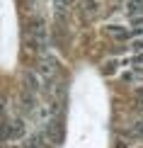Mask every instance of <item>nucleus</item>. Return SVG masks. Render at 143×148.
<instances>
[{"mask_svg": "<svg viewBox=\"0 0 143 148\" xmlns=\"http://www.w3.org/2000/svg\"><path fill=\"white\" fill-rule=\"evenodd\" d=\"M68 5H70V0H53V10H56V15H63V12L68 10Z\"/></svg>", "mask_w": 143, "mask_h": 148, "instance_id": "nucleus-5", "label": "nucleus"}, {"mask_svg": "<svg viewBox=\"0 0 143 148\" xmlns=\"http://www.w3.org/2000/svg\"><path fill=\"white\" fill-rule=\"evenodd\" d=\"M107 34L112 36V39H119V41H124V39H129V36H131V32H129L126 27H119V24L107 27Z\"/></svg>", "mask_w": 143, "mask_h": 148, "instance_id": "nucleus-1", "label": "nucleus"}, {"mask_svg": "<svg viewBox=\"0 0 143 148\" xmlns=\"http://www.w3.org/2000/svg\"><path fill=\"white\" fill-rule=\"evenodd\" d=\"M131 51H133V53H143V39L133 41V44H131Z\"/></svg>", "mask_w": 143, "mask_h": 148, "instance_id": "nucleus-10", "label": "nucleus"}, {"mask_svg": "<svg viewBox=\"0 0 143 148\" xmlns=\"http://www.w3.org/2000/svg\"><path fill=\"white\" fill-rule=\"evenodd\" d=\"M126 12H129V17L143 15V0H126Z\"/></svg>", "mask_w": 143, "mask_h": 148, "instance_id": "nucleus-2", "label": "nucleus"}, {"mask_svg": "<svg viewBox=\"0 0 143 148\" xmlns=\"http://www.w3.org/2000/svg\"><path fill=\"white\" fill-rule=\"evenodd\" d=\"M24 148H46V143L41 141V136H32L27 143H24Z\"/></svg>", "mask_w": 143, "mask_h": 148, "instance_id": "nucleus-6", "label": "nucleus"}, {"mask_svg": "<svg viewBox=\"0 0 143 148\" xmlns=\"http://www.w3.org/2000/svg\"><path fill=\"white\" fill-rule=\"evenodd\" d=\"M121 80H124V83H138V80H143V71H126V73H124V75H121Z\"/></svg>", "mask_w": 143, "mask_h": 148, "instance_id": "nucleus-4", "label": "nucleus"}, {"mask_svg": "<svg viewBox=\"0 0 143 148\" xmlns=\"http://www.w3.org/2000/svg\"><path fill=\"white\" fill-rule=\"evenodd\" d=\"M116 66H119L116 61H107V63H104V75H112V73L116 71Z\"/></svg>", "mask_w": 143, "mask_h": 148, "instance_id": "nucleus-8", "label": "nucleus"}, {"mask_svg": "<svg viewBox=\"0 0 143 148\" xmlns=\"http://www.w3.org/2000/svg\"><path fill=\"white\" fill-rule=\"evenodd\" d=\"M136 102H138V107L143 109V88H138V90H136Z\"/></svg>", "mask_w": 143, "mask_h": 148, "instance_id": "nucleus-11", "label": "nucleus"}, {"mask_svg": "<svg viewBox=\"0 0 143 148\" xmlns=\"http://www.w3.org/2000/svg\"><path fill=\"white\" fill-rule=\"evenodd\" d=\"M61 136H63L61 124H58V121H51V124H49V138H51L53 143H61Z\"/></svg>", "mask_w": 143, "mask_h": 148, "instance_id": "nucleus-3", "label": "nucleus"}, {"mask_svg": "<svg viewBox=\"0 0 143 148\" xmlns=\"http://www.w3.org/2000/svg\"><path fill=\"white\" fill-rule=\"evenodd\" d=\"M85 12H90V15L97 12V3H95V0H85Z\"/></svg>", "mask_w": 143, "mask_h": 148, "instance_id": "nucleus-9", "label": "nucleus"}, {"mask_svg": "<svg viewBox=\"0 0 143 148\" xmlns=\"http://www.w3.org/2000/svg\"><path fill=\"white\" fill-rule=\"evenodd\" d=\"M131 134L136 138H143V119H138V121H133L131 124Z\"/></svg>", "mask_w": 143, "mask_h": 148, "instance_id": "nucleus-7", "label": "nucleus"}]
</instances>
